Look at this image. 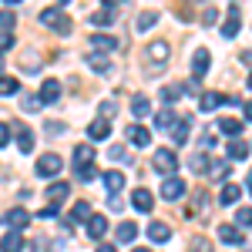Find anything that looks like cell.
<instances>
[{"instance_id": "6da1fadb", "label": "cell", "mask_w": 252, "mask_h": 252, "mask_svg": "<svg viewBox=\"0 0 252 252\" xmlns=\"http://www.w3.org/2000/svg\"><path fill=\"white\" fill-rule=\"evenodd\" d=\"M40 24L54 27L58 34H71V20H67V14H64L61 7H47V10H40Z\"/></svg>"}, {"instance_id": "7a4b0ae2", "label": "cell", "mask_w": 252, "mask_h": 252, "mask_svg": "<svg viewBox=\"0 0 252 252\" xmlns=\"http://www.w3.org/2000/svg\"><path fill=\"white\" fill-rule=\"evenodd\" d=\"M152 168H155V172H161L165 178H172L175 168H178V155H175L172 148H158L155 158H152Z\"/></svg>"}, {"instance_id": "3957f363", "label": "cell", "mask_w": 252, "mask_h": 252, "mask_svg": "<svg viewBox=\"0 0 252 252\" xmlns=\"http://www.w3.org/2000/svg\"><path fill=\"white\" fill-rule=\"evenodd\" d=\"M145 58H148V64H152V67H161V64H168V58H172V47H168V40H152V44L145 47Z\"/></svg>"}, {"instance_id": "277c9868", "label": "cell", "mask_w": 252, "mask_h": 252, "mask_svg": "<svg viewBox=\"0 0 252 252\" xmlns=\"http://www.w3.org/2000/svg\"><path fill=\"white\" fill-rule=\"evenodd\" d=\"M61 155H54V152H47V155L37 158V175L40 178H54V175H61Z\"/></svg>"}, {"instance_id": "5b68a950", "label": "cell", "mask_w": 252, "mask_h": 252, "mask_svg": "<svg viewBox=\"0 0 252 252\" xmlns=\"http://www.w3.org/2000/svg\"><path fill=\"white\" fill-rule=\"evenodd\" d=\"M239 20H242V7L239 3H229V14H225V24H222V37L232 40L239 34Z\"/></svg>"}, {"instance_id": "8992f818", "label": "cell", "mask_w": 252, "mask_h": 252, "mask_svg": "<svg viewBox=\"0 0 252 252\" xmlns=\"http://www.w3.org/2000/svg\"><path fill=\"white\" fill-rule=\"evenodd\" d=\"M182 195H185V182H182L178 175H172V178L161 182V198H165V202H178Z\"/></svg>"}, {"instance_id": "52a82bcc", "label": "cell", "mask_w": 252, "mask_h": 252, "mask_svg": "<svg viewBox=\"0 0 252 252\" xmlns=\"http://www.w3.org/2000/svg\"><path fill=\"white\" fill-rule=\"evenodd\" d=\"M88 44L94 47V54H115L118 51V37H111V34H91Z\"/></svg>"}, {"instance_id": "ba28073f", "label": "cell", "mask_w": 252, "mask_h": 252, "mask_svg": "<svg viewBox=\"0 0 252 252\" xmlns=\"http://www.w3.org/2000/svg\"><path fill=\"white\" fill-rule=\"evenodd\" d=\"M125 138H128V141H131L135 148H148V145H152V131H148L145 125H128Z\"/></svg>"}, {"instance_id": "9c48e42d", "label": "cell", "mask_w": 252, "mask_h": 252, "mask_svg": "<svg viewBox=\"0 0 252 252\" xmlns=\"http://www.w3.org/2000/svg\"><path fill=\"white\" fill-rule=\"evenodd\" d=\"M88 20H91L94 27H111V24H115V0H104V7L94 10Z\"/></svg>"}, {"instance_id": "30bf717a", "label": "cell", "mask_w": 252, "mask_h": 252, "mask_svg": "<svg viewBox=\"0 0 252 252\" xmlns=\"http://www.w3.org/2000/svg\"><path fill=\"white\" fill-rule=\"evenodd\" d=\"M31 219H34V215L27 212V209H10V212H7V225H10V232H20V229L31 225Z\"/></svg>"}, {"instance_id": "8fae6325", "label": "cell", "mask_w": 252, "mask_h": 252, "mask_svg": "<svg viewBox=\"0 0 252 252\" xmlns=\"http://www.w3.org/2000/svg\"><path fill=\"white\" fill-rule=\"evenodd\" d=\"M131 205H135L138 212H152V209H155V195H152L148 189H145V185H141L138 192H131Z\"/></svg>"}, {"instance_id": "7c38bea8", "label": "cell", "mask_w": 252, "mask_h": 252, "mask_svg": "<svg viewBox=\"0 0 252 252\" xmlns=\"http://www.w3.org/2000/svg\"><path fill=\"white\" fill-rule=\"evenodd\" d=\"M205 74H209V51H205V47H198V51H195V58H192V78L202 81Z\"/></svg>"}, {"instance_id": "4fadbf2b", "label": "cell", "mask_w": 252, "mask_h": 252, "mask_svg": "<svg viewBox=\"0 0 252 252\" xmlns=\"http://www.w3.org/2000/svg\"><path fill=\"white\" fill-rule=\"evenodd\" d=\"M10 131H17V148L24 152V155H31V152H34V135H31L20 121H14V125H10Z\"/></svg>"}, {"instance_id": "5bb4252c", "label": "cell", "mask_w": 252, "mask_h": 252, "mask_svg": "<svg viewBox=\"0 0 252 252\" xmlns=\"http://www.w3.org/2000/svg\"><path fill=\"white\" fill-rule=\"evenodd\" d=\"M61 97V81H54V78H47L44 81V84H40V104H54V101H58Z\"/></svg>"}, {"instance_id": "9a60e30c", "label": "cell", "mask_w": 252, "mask_h": 252, "mask_svg": "<svg viewBox=\"0 0 252 252\" xmlns=\"http://www.w3.org/2000/svg\"><path fill=\"white\" fill-rule=\"evenodd\" d=\"M108 135H111V125H108V118H94V121L88 125V138H94V141H104Z\"/></svg>"}, {"instance_id": "2e32d148", "label": "cell", "mask_w": 252, "mask_h": 252, "mask_svg": "<svg viewBox=\"0 0 252 252\" xmlns=\"http://www.w3.org/2000/svg\"><path fill=\"white\" fill-rule=\"evenodd\" d=\"M84 229H88V235H91V239H101V235L108 232V219H104V215H94V212H91V219L84 222Z\"/></svg>"}, {"instance_id": "e0dca14e", "label": "cell", "mask_w": 252, "mask_h": 252, "mask_svg": "<svg viewBox=\"0 0 252 252\" xmlns=\"http://www.w3.org/2000/svg\"><path fill=\"white\" fill-rule=\"evenodd\" d=\"M219 239H222L225 246H242V232L235 229L232 222H222V225H219Z\"/></svg>"}, {"instance_id": "ac0fdd59", "label": "cell", "mask_w": 252, "mask_h": 252, "mask_svg": "<svg viewBox=\"0 0 252 252\" xmlns=\"http://www.w3.org/2000/svg\"><path fill=\"white\" fill-rule=\"evenodd\" d=\"M71 192V185L67 182H54V185H47V198H51V205H61L64 198Z\"/></svg>"}, {"instance_id": "d6986e66", "label": "cell", "mask_w": 252, "mask_h": 252, "mask_svg": "<svg viewBox=\"0 0 252 252\" xmlns=\"http://www.w3.org/2000/svg\"><path fill=\"white\" fill-rule=\"evenodd\" d=\"M148 239H152V242H168V239H172V229H168L165 222H148Z\"/></svg>"}, {"instance_id": "ffe728a7", "label": "cell", "mask_w": 252, "mask_h": 252, "mask_svg": "<svg viewBox=\"0 0 252 252\" xmlns=\"http://www.w3.org/2000/svg\"><path fill=\"white\" fill-rule=\"evenodd\" d=\"M20 249H24L20 232H3V239H0V252H20Z\"/></svg>"}, {"instance_id": "44dd1931", "label": "cell", "mask_w": 252, "mask_h": 252, "mask_svg": "<svg viewBox=\"0 0 252 252\" xmlns=\"http://www.w3.org/2000/svg\"><path fill=\"white\" fill-rule=\"evenodd\" d=\"M229 172H232V165L222 158V161H209V178H215V182H222V178H229Z\"/></svg>"}, {"instance_id": "7402d4cb", "label": "cell", "mask_w": 252, "mask_h": 252, "mask_svg": "<svg viewBox=\"0 0 252 252\" xmlns=\"http://www.w3.org/2000/svg\"><path fill=\"white\" fill-rule=\"evenodd\" d=\"M239 195H242V189L232 185V182H225V185H222V192H219V202H222V205H235V202H239Z\"/></svg>"}, {"instance_id": "603a6c76", "label": "cell", "mask_w": 252, "mask_h": 252, "mask_svg": "<svg viewBox=\"0 0 252 252\" xmlns=\"http://www.w3.org/2000/svg\"><path fill=\"white\" fill-rule=\"evenodd\" d=\"M131 115L135 118H148L152 115V101H148L145 94H135L131 97Z\"/></svg>"}, {"instance_id": "cb8c5ba5", "label": "cell", "mask_w": 252, "mask_h": 252, "mask_svg": "<svg viewBox=\"0 0 252 252\" xmlns=\"http://www.w3.org/2000/svg\"><path fill=\"white\" fill-rule=\"evenodd\" d=\"M189 128H192V121H189V118L175 121V128H172V141H175V145H185V141H189Z\"/></svg>"}, {"instance_id": "d4e9b609", "label": "cell", "mask_w": 252, "mask_h": 252, "mask_svg": "<svg viewBox=\"0 0 252 252\" xmlns=\"http://www.w3.org/2000/svg\"><path fill=\"white\" fill-rule=\"evenodd\" d=\"M135 235H138V225H135V222H121V225H118V232H115V239L121 242V246H128Z\"/></svg>"}, {"instance_id": "484cf974", "label": "cell", "mask_w": 252, "mask_h": 252, "mask_svg": "<svg viewBox=\"0 0 252 252\" xmlns=\"http://www.w3.org/2000/svg\"><path fill=\"white\" fill-rule=\"evenodd\" d=\"M209 161H212V158L205 155V152H195V155L189 158V168H192L195 175H205V172H209Z\"/></svg>"}, {"instance_id": "4316f807", "label": "cell", "mask_w": 252, "mask_h": 252, "mask_svg": "<svg viewBox=\"0 0 252 252\" xmlns=\"http://www.w3.org/2000/svg\"><path fill=\"white\" fill-rule=\"evenodd\" d=\"M14 94H20V81L0 74V97H14Z\"/></svg>"}, {"instance_id": "83f0119b", "label": "cell", "mask_w": 252, "mask_h": 252, "mask_svg": "<svg viewBox=\"0 0 252 252\" xmlns=\"http://www.w3.org/2000/svg\"><path fill=\"white\" fill-rule=\"evenodd\" d=\"M104 185H108V192H111V195H118L121 189H125V175L115 172V168H111V172H104Z\"/></svg>"}, {"instance_id": "f1b7e54d", "label": "cell", "mask_w": 252, "mask_h": 252, "mask_svg": "<svg viewBox=\"0 0 252 252\" xmlns=\"http://www.w3.org/2000/svg\"><path fill=\"white\" fill-rule=\"evenodd\" d=\"M88 64H91V71H97V74H104V71H111V61H108V54H88Z\"/></svg>"}, {"instance_id": "f546056e", "label": "cell", "mask_w": 252, "mask_h": 252, "mask_svg": "<svg viewBox=\"0 0 252 252\" xmlns=\"http://www.w3.org/2000/svg\"><path fill=\"white\" fill-rule=\"evenodd\" d=\"M219 104H225V97L219 94V91H205V94H202V111H205V115H209V111H215Z\"/></svg>"}, {"instance_id": "4dcf8cb0", "label": "cell", "mask_w": 252, "mask_h": 252, "mask_svg": "<svg viewBox=\"0 0 252 252\" xmlns=\"http://www.w3.org/2000/svg\"><path fill=\"white\" fill-rule=\"evenodd\" d=\"M229 158H235V161L249 158V145H246L242 138H232V141H229Z\"/></svg>"}, {"instance_id": "1f68e13d", "label": "cell", "mask_w": 252, "mask_h": 252, "mask_svg": "<svg viewBox=\"0 0 252 252\" xmlns=\"http://www.w3.org/2000/svg\"><path fill=\"white\" fill-rule=\"evenodd\" d=\"M155 24H158V10H145V14H138L135 31L141 34V31H148V27H155Z\"/></svg>"}, {"instance_id": "d6a6232c", "label": "cell", "mask_w": 252, "mask_h": 252, "mask_svg": "<svg viewBox=\"0 0 252 252\" xmlns=\"http://www.w3.org/2000/svg\"><path fill=\"white\" fill-rule=\"evenodd\" d=\"M219 131L229 138H239V131H242V121H235V118H222L219 121Z\"/></svg>"}, {"instance_id": "836d02e7", "label": "cell", "mask_w": 252, "mask_h": 252, "mask_svg": "<svg viewBox=\"0 0 252 252\" xmlns=\"http://www.w3.org/2000/svg\"><path fill=\"white\" fill-rule=\"evenodd\" d=\"M182 94H185V88H182V84H165V88H161V101H165V104H175Z\"/></svg>"}, {"instance_id": "e575fe53", "label": "cell", "mask_w": 252, "mask_h": 252, "mask_svg": "<svg viewBox=\"0 0 252 252\" xmlns=\"http://www.w3.org/2000/svg\"><path fill=\"white\" fill-rule=\"evenodd\" d=\"M74 161H78V165H91V161H94V148H91V145H78V148H74ZM78 165H74V168H78Z\"/></svg>"}, {"instance_id": "d590c367", "label": "cell", "mask_w": 252, "mask_h": 252, "mask_svg": "<svg viewBox=\"0 0 252 252\" xmlns=\"http://www.w3.org/2000/svg\"><path fill=\"white\" fill-rule=\"evenodd\" d=\"M175 121H178L175 111H158V115H155V128H158V131H168V128H175Z\"/></svg>"}, {"instance_id": "8d00e7d4", "label": "cell", "mask_w": 252, "mask_h": 252, "mask_svg": "<svg viewBox=\"0 0 252 252\" xmlns=\"http://www.w3.org/2000/svg\"><path fill=\"white\" fill-rule=\"evenodd\" d=\"M71 219H74V222H88V219H91V205H88V202H74Z\"/></svg>"}, {"instance_id": "74e56055", "label": "cell", "mask_w": 252, "mask_h": 252, "mask_svg": "<svg viewBox=\"0 0 252 252\" xmlns=\"http://www.w3.org/2000/svg\"><path fill=\"white\" fill-rule=\"evenodd\" d=\"M235 229L242 232V229H252V209H239L235 212V222H232Z\"/></svg>"}, {"instance_id": "f35d334b", "label": "cell", "mask_w": 252, "mask_h": 252, "mask_svg": "<svg viewBox=\"0 0 252 252\" xmlns=\"http://www.w3.org/2000/svg\"><path fill=\"white\" fill-rule=\"evenodd\" d=\"M74 175H78V182H94V178H97V168H94V165H78V168H74Z\"/></svg>"}, {"instance_id": "ab89813d", "label": "cell", "mask_w": 252, "mask_h": 252, "mask_svg": "<svg viewBox=\"0 0 252 252\" xmlns=\"http://www.w3.org/2000/svg\"><path fill=\"white\" fill-rule=\"evenodd\" d=\"M14 24H17L14 10H7V7H3V10H0V31H7V34H10V27H14Z\"/></svg>"}, {"instance_id": "60d3db41", "label": "cell", "mask_w": 252, "mask_h": 252, "mask_svg": "<svg viewBox=\"0 0 252 252\" xmlns=\"http://www.w3.org/2000/svg\"><path fill=\"white\" fill-rule=\"evenodd\" d=\"M108 158H111V161H128V148H125V145H111V148H108Z\"/></svg>"}, {"instance_id": "b9f144b4", "label": "cell", "mask_w": 252, "mask_h": 252, "mask_svg": "<svg viewBox=\"0 0 252 252\" xmlns=\"http://www.w3.org/2000/svg\"><path fill=\"white\" fill-rule=\"evenodd\" d=\"M10 47H14V34L0 31V54H3V51H10Z\"/></svg>"}, {"instance_id": "7bdbcfd3", "label": "cell", "mask_w": 252, "mask_h": 252, "mask_svg": "<svg viewBox=\"0 0 252 252\" xmlns=\"http://www.w3.org/2000/svg\"><path fill=\"white\" fill-rule=\"evenodd\" d=\"M61 215V205H47V209H40L37 219H58Z\"/></svg>"}, {"instance_id": "ee69618b", "label": "cell", "mask_w": 252, "mask_h": 252, "mask_svg": "<svg viewBox=\"0 0 252 252\" xmlns=\"http://www.w3.org/2000/svg\"><path fill=\"white\" fill-rule=\"evenodd\" d=\"M40 108V101L34 94H24V111H37Z\"/></svg>"}, {"instance_id": "f6af8a7d", "label": "cell", "mask_w": 252, "mask_h": 252, "mask_svg": "<svg viewBox=\"0 0 252 252\" xmlns=\"http://www.w3.org/2000/svg\"><path fill=\"white\" fill-rule=\"evenodd\" d=\"M7 141H10V125H7V121H0V148H3Z\"/></svg>"}, {"instance_id": "bcb514c9", "label": "cell", "mask_w": 252, "mask_h": 252, "mask_svg": "<svg viewBox=\"0 0 252 252\" xmlns=\"http://www.w3.org/2000/svg\"><path fill=\"white\" fill-rule=\"evenodd\" d=\"M108 209H115V212H121V209H125V202H121L118 195H108Z\"/></svg>"}, {"instance_id": "7dc6e473", "label": "cell", "mask_w": 252, "mask_h": 252, "mask_svg": "<svg viewBox=\"0 0 252 252\" xmlns=\"http://www.w3.org/2000/svg\"><path fill=\"white\" fill-rule=\"evenodd\" d=\"M192 252H209V242H205V239H195V242H192Z\"/></svg>"}, {"instance_id": "c3c4849f", "label": "cell", "mask_w": 252, "mask_h": 252, "mask_svg": "<svg viewBox=\"0 0 252 252\" xmlns=\"http://www.w3.org/2000/svg\"><path fill=\"white\" fill-rule=\"evenodd\" d=\"M215 17H219V10H215V7H209V10L202 14V20H205V24H215Z\"/></svg>"}, {"instance_id": "681fc988", "label": "cell", "mask_w": 252, "mask_h": 252, "mask_svg": "<svg viewBox=\"0 0 252 252\" xmlns=\"http://www.w3.org/2000/svg\"><path fill=\"white\" fill-rule=\"evenodd\" d=\"M64 131V125H58V121H47V135H61Z\"/></svg>"}, {"instance_id": "f907efd6", "label": "cell", "mask_w": 252, "mask_h": 252, "mask_svg": "<svg viewBox=\"0 0 252 252\" xmlns=\"http://www.w3.org/2000/svg\"><path fill=\"white\" fill-rule=\"evenodd\" d=\"M239 58H242V64H246V67H252V51H242Z\"/></svg>"}, {"instance_id": "816d5d0a", "label": "cell", "mask_w": 252, "mask_h": 252, "mask_svg": "<svg viewBox=\"0 0 252 252\" xmlns=\"http://www.w3.org/2000/svg\"><path fill=\"white\" fill-rule=\"evenodd\" d=\"M242 111H246V121H252V101L246 104V108H242Z\"/></svg>"}, {"instance_id": "f5cc1de1", "label": "cell", "mask_w": 252, "mask_h": 252, "mask_svg": "<svg viewBox=\"0 0 252 252\" xmlns=\"http://www.w3.org/2000/svg\"><path fill=\"white\" fill-rule=\"evenodd\" d=\"M97 252H118L115 246H97Z\"/></svg>"}, {"instance_id": "db71d44e", "label": "cell", "mask_w": 252, "mask_h": 252, "mask_svg": "<svg viewBox=\"0 0 252 252\" xmlns=\"http://www.w3.org/2000/svg\"><path fill=\"white\" fill-rule=\"evenodd\" d=\"M246 189H249V195H252V172H249V178H246Z\"/></svg>"}, {"instance_id": "11a10c76", "label": "cell", "mask_w": 252, "mask_h": 252, "mask_svg": "<svg viewBox=\"0 0 252 252\" xmlns=\"http://www.w3.org/2000/svg\"><path fill=\"white\" fill-rule=\"evenodd\" d=\"M0 71H3V54H0Z\"/></svg>"}, {"instance_id": "9f6ffc18", "label": "cell", "mask_w": 252, "mask_h": 252, "mask_svg": "<svg viewBox=\"0 0 252 252\" xmlns=\"http://www.w3.org/2000/svg\"><path fill=\"white\" fill-rule=\"evenodd\" d=\"M249 91H252V74H249Z\"/></svg>"}, {"instance_id": "6f0895ef", "label": "cell", "mask_w": 252, "mask_h": 252, "mask_svg": "<svg viewBox=\"0 0 252 252\" xmlns=\"http://www.w3.org/2000/svg\"><path fill=\"white\" fill-rule=\"evenodd\" d=\"M135 252H148V249H135Z\"/></svg>"}]
</instances>
